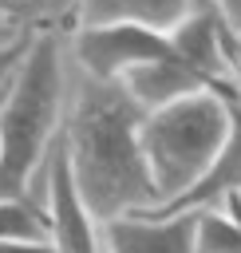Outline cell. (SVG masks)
I'll use <instances>...</instances> for the list:
<instances>
[{"instance_id": "6da1fadb", "label": "cell", "mask_w": 241, "mask_h": 253, "mask_svg": "<svg viewBox=\"0 0 241 253\" xmlns=\"http://www.w3.org/2000/svg\"><path fill=\"white\" fill-rule=\"evenodd\" d=\"M138 123L142 111L119 91V83L87 79L67 123L59 126L71 182L99 225L158 202L138 150Z\"/></svg>"}, {"instance_id": "7a4b0ae2", "label": "cell", "mask_w": 241, "mask_h": 253, "mask_svg": "<svg viewBox=\"0 0 241 253\" xmlns=\"http://www.w3.org/2000/svg\"><path fill=\"white\" fill-rule=\"evenodd\" d=\"M63 123L59 32H36L0 99V202H28Z\"/></svg>"}, {"instance_id": "3957f363", "label": "cell", "mask_w": 241, "mask_h": 253, "mask_svg": "<svg viewBox=\"0 0 241 253\" xmlns=\"http://www.w3.org/2000/svg\"><path fill=\"white\" fill-rule=\"evenodd\" d=\"M225 134H229V107L209 87L178 103H166L158 111H146L138 123V150L158 194L154 206H166L178 194H186L209 170Z\"/></svg>"}, {"instance_id": "277c9868", "label": "cell", "mask_w": 241, "mask_h": 253, "mask_svg": "<svg viewBox=\"0 0 241 253\" xmlns=\"http://www.w3.org/2000/svg\"><path fill=\"white\" fill-rule=\"evenodd\" d=\"M166 40H170V51L209 83V91L221 95L225 87L237 83L233 79V28L221 16L217 0H194L190 12L166 32Z\"/></svg>"}, {"instance_id": "5b68a950", "label": "cell", "mask_w": 241, "mask_h": 253, "mask_svg": "<svg viewBox=\"0 0 241 253\" xmlns=\"http://www.w3.org/2000/svg\"><path fill=\"white\" fill-rule=\"evenodd\" d=\"M166 55H174L166 32H154L142 24H79L75 28V59L83 63L87 79H99V83H115L122 71L150 59H166Z\"/></svg>"}, {"instance_id": "8992f818", "label": "cell", "mask_w": 241, "mask_h": 253, "mask_svg": "<svg viewBox=\"0 0 241 253\" xmlns=\"http://www.w3.org/2000/svg\"><path fill=\"white\" fill-rule=\"evenodd\" d=\"M43 190H47V245L51 253H103L99 245V221L87 213L75 182H71V166H67V150L63 138L55 134L47 162H43Z\"/></svg>"}, {"instance_id": "52a82bcc", "label": "cell", "mask_w": 241, "mask_h": 253, "mask_svg": "<svg viewBox=\"0 0 241 253\" xmlns=\"http://www.w3.org/2000/svg\"><path fill=\"white\" fill-rule=\"evenodd\" d=\"M221 99H225V107H229V134H225V142H221V150H217V158L209 162V170L186 190V194H178L174 202H166V206H154V210H142L146 217H170V213H182V210H201V206H213L217 198H233V194H241V87L233 83V87H225L221 91Z\"/></svg>"}, {"instance_id": "ba28073f", "label": "cell", "mask_w": 241, "mask_h": 253, "mask_svg": "<svg viewBox=\"0 0 241 253\" xmlns=\"http://www.w3.org/2000/svg\"><path fill=\"white\" fill-rule=\"evenodd\" d=\"M103 253H194V210L170 217L122 213L99 225Z\"/></svg>"}, {"instance_id": "9c48e42d", "label": "cell", "mask_w": 241, "mask_h": 253, "mask_svg": "<svg viewBox=\"0 0 241 253\" xmlns=\"http://www.w3.org/2000/svg\"><path fill=\"white\" fill-rule=\"evenodd\" d=\"M115 83H119V91H122L142 115H146V111H158V107H166V103H178V99H186V95L209 87V83H205L198 71H190L178 55L138 63V67L122 71Z\"/></svg>"}, {"instance_id": "30bf717a", "label": "cell", "mask_w": 241, "mask_h": 253, "mask_svg": "<svg viewBox=\"0 0 241 253\" xmlns=\"http://www.w3.org/2000/svg\"><path fill=\"white\" fill-rule=\"evenodd\" d=\"M194 0H75L79 24H142L154 32H170Z\"/></svg>"}, {"instance_id": "8fae6325", "label": "cell", "mask_w": 241, "mask_h": 253, "mask_svg": "<svg viewBox=\"0 0 241 253\" xmlns=\"http://www.w3.org/2000/svg\"><path fill=\"white\" fill-rule=\"evenodd\" d=\"M0 20L20 32H55V24L75 20V0H0Z\"/></svg>"}, {"instance_id": "7c38bea8", "label": "cell", "mask_w": 241, "mask_h": 253, "mask_svg": "<svg viewBox=\"0 0 241 253\" xmlns=\"http://www.w3.org/2000/svg\"><path fill=\"white\" fill-rule=\"evenodd\" d=\"M194 253H241V221L213 206L194 210Z\"/></svg>"}, {"instance_id": "4fadbf2b", "label": "cell", "mask_w": 241, "mask_h": 253, "mask_svg": "<svg viewBox=\"0 0 241 253\" xmlns=\"http://www.w3.org/2000/svg\"><path fill=\"white\" fill-rule=\"evenodd\" d=\"M32 36H36V32H20V36H12L8 43H0V75H8V71L16 67V59L24 55V47H28Z\"/></svg>"}, {"instance_id": "5bb4252c", "label": "cell", "mask_w": 241, "mask_h": 253, "mask_svg": "<svg viewBox=\"0 0 241 253\" xmlns=\"http://www.w3.org/2000/svg\"><path fill=\"white\" fill-rule=\"evenodd\" d=\"M0 253H51L47 241H24V237H0Z\"/></svg>"}, {"instance_id": "9a60e30c", "label": "cell", "mask_w": 241, "mask_h": 253, "mask_svg": "<svg viewBox=\"0 0 241 253\" xmlns=\"http://www.w3.org/2000/svg\"><path fill=\"white\" fill-rule=\"evenodd\" d=\"M233 79L241 83V28L233 32Z\"/></svg>"}, {"instance_id": "2e32d148", "label": "cell", "mask_w": 241, "mask_h": 253, "mask_svg": "<svg viewBox=\"0 0 241 253\" xmlns=\"http://www.w3.org/2000/svg\"><path fill=\"white\" fill-rule=\"evenodd\" d=\"M12 36H20V28H12V24H4V20H0V43H8Z\"/></svg>"}, {"instance_id": "e0dca14e", "label": "cell", "mask_w": 241, "mask_h": 253, "mask_svg": "<svg viewBox=\"0 0 241 253\" xmlns=\"http://www.w3.org/2000/svg\"><path fill=\"white\" fill-rule=\"evenodd\" d=\"M229 210H233V217L241 221V194H233V198H229Z\"/></svg>"}, {"instance_id": "ac0fdd59", "label": "cell", "mask_w": 241, "mask_h": 253, "mask_svg": "<svg viewBox=\"0 0 241 253\" xmlns=\"http://www.w3.org/2000/svg\"><path fill=\"white\" fill-rule=\"evenodd\" d=\"M12 75V71H8ZM8 75H0V99H4V87H8Z\"/></svg>"}]
</instances>
